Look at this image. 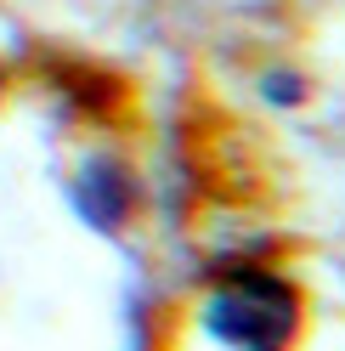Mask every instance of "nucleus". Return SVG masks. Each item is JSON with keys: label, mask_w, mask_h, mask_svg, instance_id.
<instances>
[{"label": "nucleus", "mask_w": 345, "mask_h": 351, "mask_svg": "<svg viewBox=\"0 0 345 351\" xmlns=\"http://www.w3.org/2000/svg\"><path fill=\"white\" fill-rule=\"evenodd\" d=\"M131 204H136V182H131V170H125L119 159H107V153H97V159L74 176V210L91 227L119 232L125 221H131Z\"/></svg>", "instance_id": "2"}, {"label": "nucleus", "mask_w": 345, "mask_h": 351, "mask_svg": "<svg viewBox=\"0 0 345 351\" xmlns=\"http://www.w3.org/2000/svg\"><path fill=\"white\" fill-rule=\"evenodd\" d=\"M0 91H6V69H0Z\"/></svg>", "instance_id": "4"}, {"label": "nucleus", "mask_w": 345, "mask_h": 351, "mask_svg": "<svg viewBox=\"0 0 345 351\" xmlns=\"http://www.w3.org/2000/svg\"><path fill=\"white\" fill-rule=\"evenodd\" d=\"M300 317H306L300 289L266 267H244L227 283H215L199 312L204 335L227 351H289L300 340Z\"/></svg>", "instance_id": "1"}, {"label": "nucleus", "mask_w": 345, "mask_h": 351, "mask_svg": "<svg viewBox=\"0 0 345 351\" xmlns=\"http://www.w3.org/2000/svg\"><path fill=\"white\" fill-rule=\"evenodd\" d=\"M266 91H272V102H300V74H266Z\"/></svg>", "instance_id": "3"}]
</instances>
